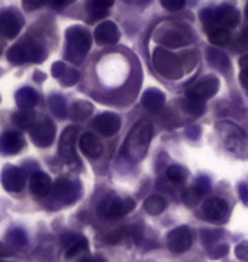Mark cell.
<instances>
[{"label":"cell","mask_w":248,"mask_h":262,"mask_svg":"<svg viewBox=\"0 0 248 262\" xmlns=\"http://www.w3.org/2000/svg\"><path fill=\"white\" fill-rule=\"evenodd\" d=\"M92 113H94L92 104L87 102V101H78V102L73 104V107H72V116L75 119H78V121L87 119Z\"/></svg>","instance_id":"f1b7e54d"},{"label":"cell","mask_w":248,"mask_h":262,"mask_svg":"<svg viewBox=\"0 0 248 262\" xmlns=\"http://www.w3.org/2000/svg\"><path fill=\"white\" fill-rule=\"evenodd\" d=\"M26 141L19 131H5L0 136V151L5 155H15L24 148Z\"/></svg>","instance_id":"ac0fdd59"},{"label":"cell","mask_w":248,"mask_h":262,"mask_svg":"<svg viewBox=\"0 0 248 262\" xmlns=\"http://www.w3.org/2000/svg\"><path fill=\"white\" fill-rule=\"evenodd\" d=\"M209 189H211L209 181L206 179V177H200V179H197V182L192 187H189V189L184 191V194H182L184 203H186L187 206H196V204L200 201V199H202V196Z\"/></svg>","instance_id":"44dd1931"},{"label":"cell","mask_w":248,"mask_h":262,"mask_svg":"<svg viewBox=\"0 0 248 262\" xmlns=\"http://www.w3.org/2000/svg\"><path fill=\"white\" fill-rule=\"evenodd\" d=\"M7 242L12 244L14 247H24V245L28 244V235H26L24 230L12 228L7 232Z\"/></svg>","instance_id":"d6a6232c"},{"label":"cell","mask_w":248,"mask_h":262,"mask_svg":"<svg viewBox=\"0 0 248 262\" xmlns=\"http://www.w3.org/2000/svg\"><path fill=\"white\" fill-rule=\"evenodd\" d=\"M80 262H105L102 257H97V255H94V257H85V259H82Z\"/></svg>","instance_id":"7dc6e473"},{"label":"cell","mask_w":248,"mask_h":262,"mask_svg":"<svg viewBox=\"0 0 248 262\" xmlns=\"http://www.w3.org/2000/svg\"><path fill=\"white\" fill-rule=\"evenodd\" d=\"M72 2H75V0H50L51 7H55V9H63L65 5H70Z\"/></svg>","instance_id":"ee69618b"},{"label":"cell","mask_w":248,"mask_h":262,"mask_svg":"<svg viewBox=\"0 0 248 262\" xmlns=\"http://www.w3.org/2000/svg\"><path fill=\"white\" fill-rule=\"evenodd\" d=\"M182 107L186 109L189 114H192V116H199V114L204 113V102L197 101V99H192V97H187L186 101H182Z\"/></svg>","instance_id":"836d02e7"},{"label":"cell","mask_w":248,"mask_h":262,"mask_svg":"<svg viewBox=\"0 0 248 262\" xmlns=\"http://www.w3.org/2000/svg\"><path fill=\"white\" fill-rule=\"evenodd\" d=\"M34 77H36V80H44V73H41V72H36L34 73Z\"/></svg>","instance_id":"681fc988"},{"label":"cell","mask_w":248,"mask_h":262,"mask_svg":"<svg viewBox=\"0 0 248 262\" xmlns=\"http://www.w3.org/2000/svg\"><path fill=\"white\" fill-rule=\"evenodd\" d=\"M187 136H191V138H197L199 136V128L197 126H192L187 129Z\"/></svg>","instance_id":"bcb514c9"},{"label":"cell","mask_w":248,"mask_h":262,"mask_svg":"<svg viewBox=\"0 0 248 262\" xmlns=\"http://www.w3.org/2000/svg\"><path fill=\"white\" fill-rule=\"evenodd\" d=\"M61 244L65 247V255L68 259L75 257V255H80V254H85L88 250V244L87 240L78 233H73V232H68L61 237Z\"/></svg>","instance_id":"2e32d148"},{"label":"cell","mask_w":248,"mask_h":262,"mask_svg":"<svg viewBox=\"0 0 248 262\" xmlns=\"http://www.w3.org/2000/svg\"><path fill=\"white\" fill-rule=\"evenodd\" d=\"M66 60L73 65L82 63L83 58L87 56L88 50L92 45V36L87 29L80 28V26H73L66 31Z\"/></svg>","instance_id":"7a4b0ae2"},{"label":"cell","mask_w":248,"mask_h":262,"mask_svg":"<svg viewBox=\"0 0 248 262\" xmlns=\"http://www.w3.org/2000/svg\"><path fill=\"white\" fill-rule=\"evenodd\" d=\"M22 28V19L14 10H4L0 12V34L4 38H15Z\"/></svg>","instance_id":"5bb4252c"},{"label":"cell","mask_w":248,"mask_h":262,"mask_svg":"<svg viewBox=\"0 0 248 262\" xmlns=\"http://www.w3.org/2000/svg\"><path fill=\"white\" fill-rule=\"evenodd\" d=\"M15 102L19 104L20 109H26V111H29V109H33L34 106H38L39 96H38V92H36L34 89L24 87V89H20L17 94H15Z\"/></svg>","instance_id":"484cf974"},{"label":"cell","mask_w":248,"mask_h":262,"mask_svg":"<svg viewBox=\"0 0 248 262\" xmlns=\"http://www.w3.org/2000/svg\"><path fill=\"white\" fill-rule=\"evenodd\" d=\"M80 150L85 154L88 159H97L102 154V143L94 133H85L80 138Z\"/></svg>","instance_id":"cb8c5ba5"},{"label":"cell","mask_w":248,"mask_h":262,"mask_svg":"<svg viewBox=\"0 0 248 262\" xmlns=\"http://www.w3.org/2000/svg\"><path fill=\"white\" fill-rule=\"evenodd\" d=\"M29 186H31V192H33L36 198H44L51 192L53 182L50 179V176H46L44 172L36 170L33 177H31Z\"/></svg>","instance_id":"603a6c76"},{"label":"cell","mask_w":248,"mask_h":262,"mask_svg":"<svg viewBox=\"0 0 248 262\" xmlns=\"http://www.w3.org/2000/svg\"><path fill=\"white\" fill-rule=\"evenodd\" d=\"M141 102H143V106L148 109V111L158 113L165 106V96H163L160 91H156V89H148V91L143 94Z\"/></svg>","instance_id":"d4e9b609"},{"label":"cell","mask_w":248,"mask_h":262,"mask_svg":"<svg viewBox=\"0 0 248 262\" xmlns=\"http://www.w3.org/2000/svg\"><path fill=\"white\" fill-rule=\"evenodd\" d=\"M50 194L53 199H56L60 203H73L78 198V194H80V186L75 181L61 177V179L53 182Z\"/></svg>","instance_id":"ba28073f"},{"label":"cell","mask_w":248,"mask_h":262,"mask_svg":"<svg viewBox=\"0 0 248 262\" xmlns=\"http://www.w3.org/2000/svg\"><path fill=\"white\" fill-rule=\"evenodd\" d=\"M162 5L170 12H175V10H181L184 5H186V0H160Z\"/></svg>","instance_id":"74e56055"},{"label":"cell","mask_w":248,"mask_h":262,"mask_svg":"<svg viewBox=\"0 0 248 262\" xmlns=\"http://www.w3.org/2000/svg\"><path fill=\"white\" fill-rule=\"evenodd\" d=\"M208 61L211 65H213L214 68H218V70L221 72H226L230 68V60L228 56H226L221 50H209L208 51Z\"/></svg>","instance_id":"83f0119b"},{"label":"cell","mask_w":248,"mask_h":262,"mask_svg":"<svg viewBox=\"0 0 248 262\" xmlns=\"http://www.w3.org/2000/svg\"><path fill=\"white\" fill-rule=\"evenodd\" d=\"M51 73H53V77L60 80L61 85H66V87L75 85V83L78 82V78H80V73H78L77 68L68 67V65L63 63V61H56V63H53Z\"/></svg>","instance_id":"d6986e66"},{"label":"cell","mask_w":248,"mask_h":262,"mask_svg":"<svg viewBox=\"0 0 248 262\" xmlns=\"http://www.w3.org/2000/svg\"><path fill=\"white\" fill-rule=\"evenodd\" d=\"M238 192H240L241 201H243L245 204H248V186L246 184H240L238 186Z\"/></svg>","instance_id":"f6af8a7d"},{"label":"cell","mask_w":248,"mask_h":262,"mask_svg":"<svg viewBox=\"0 0 248 262\" xmlns=\"http://www.w3.org/2000/svg\"><path fill=\"white\" fill-rule=\"evenodd\" d=\"M218 129H219L221 136H223L226 148L231 150L233 154H238V155L246 154L248 136L238 126H235V124H231V123H219Z\"/></svg>","instance_id":"52a82bcc"},{"label":"cell","mask_w":248,"mask_h":262,"mask_svg":"<svg viewBox=\"0 0 248 262\" xmlns=\"http://www.w3.org/2000/svg\"><path fill=\"white\" fill-rule=\"evenodd\" d=\"M218 91H219V80L213 75H208V77L200 78L192 87L187 89V97L197 99V101L204 102L206 99L213 97Z\"/></svg>","instance_id":"30bf717a"},{"label":"cell","mask_w":248,"mask_h":262,"mask_svg":"<svg viewBox=\"0 0 248 262\" xmlns=\"http://www.w3.org/2000/svg\"><path fill=\"white\" fill-rule=\"evenodd\" d=\"M94 38L99 45H116L119 41V29L110 20H104L96 28Z\"/></svg>","instance_id":"ffe728a7"},{"label":"cell","mask_w":248,"mask_h":262,"mask_svg":"<svg viewBox=\"0 0 248 262\" xmlns=\"http://www.w3.org/2000/svg\"><path fill=\"white\" fill-rule=\"evenodd\" d=\"M48 2V0H22V5L26 10H38L39 7H43V5Z\"/></svg>","instance_id":"f35d334b"},{"label":"cell","mask_w":248,"mask_h":262,"mask_svg":"<svg viewBox=\"0 0 248 262\" xmlns=\"http://www.w3.org/2000/svg\"><path fill=\"white\" fill-rule=\"evenodd\" d=\"M56 136V128H55V123L51 119H39L38 123H34L31 126V138L38 146L41 148H46L53 143Z\"/></svg>","instance_id":"9c48e42d"},{"label":"cell","mask_w":248,"mask_h":262,"mask_svg":"<svg viewBox=\"0 0 248 262\" xmlns=\"http://www.w3.org/2000/svg\"><path fill=\"white\" fill-rule=\"evenodd\" d=\"M126 2H129V4H140V5H143L146 2H150V0H126Z\"/></svg>","instance_id":"c3c4849f"},{"label":"cell","mask_w":248,"mask_h":262,"mask_svg":"<svg viewBox=\"0 0 248 262\" xmlns=\"http://www.w3.org/2000/svg\"><path fill=\"white\" fill-rule=\"evenodd\" d=\"M112 4H114V0H91V5H96V7L105 9V10H109V7Z\"/></svg>","instance_id":"7bdbcfd3"},{"label":"cell","mask_w":248,"mask_h":262,"mask_svg":"<svg viewBox=\"0 0 248 262\" xmlns=\"http://www.w3.org/2000/svg\"><path fill=\"white\" fill-rule=\"evenodd\" d=\"M167 245L172 252L182 254L187 252L192 245V233L187 227H177L173 228L167 237Z\"/></svg>","instance_id":"7c38bea8"},{"label":"cell","mask_w":248,"mask_h":262,"mask_svg":"<svg viewBox=\"0 0 248 262\" xmlns=\"http://www.w3.org/2000/svg\"><path fill=\"white\" fill-rule=\"evenodd\" d=\"M238 23H240V14L235 7H231V5H221V7L214 9L213 29H216V28L230 29V28L238 26Z\"/></svg>","instance_id":"9a60e30c"},{"label":"cell","mask_w":248,"mask_h":262,"mask_svg":"<svg viewBox=\"0 0 248 262\" xmlns=\"http://www.w3.org/2000/svg\"><path fill=\"white\" fill-rule=\"evenodd\" d=\"M14 123H15V126L20 129L31 128L33 126V114L29 111H26V109H20L19 113L14 114Z\"/></svg>","instance_id":"e575fe53"},{"label":"cell","mask_w":248,"mask_h":262,"mask_svg":"<svg viewBox=\"0 0 248 262\" xmlns=\"http://www.w3.org/2000/svg\"><path fill=\"white\" fill-rule=\"evenodd\" d=\"M92 126L96 131H99L100 135L112 136L118 133L121 128V119L118 114H114V113H104V114H99V116L94 119Z\"/></svg>","instance_id":"e0dca14e"},{"label":"cell","mask_w":248,"mask_h":262,"mask_svg":"<svg viewBox=\"0 0 248 262\" xmlns=\"http://www.w3.org/2000/svg\"><path fill=\"white\" fill-rule=\"evenodd\" d=\"M246 17H248V4H246Z\"/></svg>","instance_id":"f907efd6"},{"label":"cell","mask_w":248,"mask_h":262,"mask_svg":"<svg viewBox=\"0 0 248 262\" xmlns=\"http://www.w3.org/2000/svg\"><path fill=\"white\" fill-rule=\"evenodd\" d=\"M209 41L214 46H224L230 43V31L224 28H216L209 31Z\"/></svg>","instance_id":"f546056e"},{"label":"cell","mask_w":248,"mask_h":262,"mask_svg":"<svg viewBox=\"0 0 248 262\" xmlns=\"http://www.w3.org/2000/svg\"><path fill=\"white\" fill-rule=\"evenodd\" d=\"M165 208H167V201H165V198H163V196L153 194V196L145 199V211L148 214H153V216L160 214Z\"/></svg>","instance_id":"4316f807"},{"label":"cell","mask_w":248,"mask_h":262,"mask_svg":"<svg viewBox=\"0 0 248 262\" xmlns=\"http://www.w3.org/2000/svg\"><path fill=\"white\" fill-rule=\"evenodd\" d=\"M134 208V201L129 198H119V196H109L99 204L97 213L99 216L107 220H118L124 214H128Z\"/></svg>","instance_id":"8992f818"},{"label":"cell","mask_w":248,"mask_h":262,"mask_svg":"<svg viewBox=\"0 0 248 262\" xmlns=\"http://www.w3.org/2000/svg\"><path fill=\"white\" fill-rule=\"evenodd\" d=\"M88 10H91V17H94V19H100V17H104V15L109 12V10H105V9H99V7H96V5H91V4H88Z\"/></svg>","instance_id":"ab89813d"},{"label":"cell","mask_w":248,"mask_h":262,"mask_svg":"<svg viewBox=\"0 0 248 262\" xmlns=\"http://www.w3.org/2000/svg\"><path fill=\"white\" fill-rule=\"evenodd\" d=\"M46 51L38 41L26 39L20 43L14 45L12 48L7 51L9 61H12L14 65H22V63H38V61L44 60Z\"/></svg>","instance_id":"3957f363"},{"label":"cell","mask_w":248,"mask_h":262,"mask_svg":"<svg viewBox=\"0 0 248 262\" xmlns=\"http://www.w3.org/2000/svg\"><path fill=\"white\" fill-rule=\"evenodd\" d=\"M240 83L248 94V53L240 58Z\"/></svg>","instance_id":"d590c367"},{"label":"cell","mask_w":248,"mask_h":262,"mask_svg":"<svg viewBox=\"0 0 248 262\" xmlns=\"http://www.w3.org/2000/svg\"><path fill=\"white\" fill-rule=\"evenodd\" d=\"M48 102H50L51 113L55 114L56 118L61 119V118L66 116V102H65V99H63L61 96H58V94H53Z\"/></svg>","instance_id":"4dcf8cb0"},{"label":"cell","mask_w":248,"mask_h":262,"mask_svg":"<svg viewBox=\"0 0 248 262\" xmlns=\"http://www.w3.org/2000/svg\"><path fill=\"white\" fill-rule=\"evenodd\" d=\"M153 136V126L150 121L141 119L131 128L129 135L124 141V155L129 160H141L148 151L150 141Z\"/></svg>","instance_id":"6da1fadb"},{"label":"cell","mask_w":248,"mask_h":262,"mask_svg":"<svg viewBox=\"0 0 248 262\" xmlns=\"http://www.w3.org/2000/svg\"><path fill=\"white\" fill-rule=\"evenodd\" d=\"M235 254H236V257H240V259H243V260H248V244L246 242L240 244L238 247H236Z\"/></svg>","instance_id":"60d3db41"},{"label":"cell","mask_w":248,"mask_h":262,"mask_svg":"<svg viewBox=\"0 0 248 262\" xmlns=\"http://www.w3.org/2000/svg\"><path fill=\"white\" fill-rule=\"evenodd\" d=\"M226 252H228V247L221 244V245H218L216 249L211 250V257H213V259H219V257H223V255H224Z\"/></svg>","instance_id":"b9f144b4"},{"label":"cell","mask_w":248,"mask_h":262,"mask_svg":"<svg viewBox=\"0 0 248 262\" xmlns=\"http://www.w3.org/2000/svg\"><path fill=\"white\" fill-rule=\"evenodd\" d=\"M153 67L162 77L168 78V80H178L184 75L181 58L165 48H156L153 51Z\"/></svg>","instance_id":"277c9868"},{"label":"cell","mask_w":248,"mask_h":262,"mask_svg":"<svg viewBox=\"0 0 248 262\" xmlns=\"http://www.w3.org/2000/svg\"><path fill=\"white\" fill-rule=\"evenodd\" d=\"M156 39L168 48H178V46H184L187 43V36L175 28H163L160 34H156Z\"/></svg>","instance_id":"7402d4cb"},{"label":"cell","mask_w":248,"mask_h":262,"mask_svg":"<svg viewBox=\"0 0 248 262\" xmlns=\"http://www.w3.org/2000/svg\"><path fill=\"white\" fill-rule=\"evenodd\" d=\"M202 213H204V218L209 220L213 223H221L228 218V213H230V208H228V203L221 198H209L206 199L204 204H202Z\"/></svg>","instance_id":"8fae6325"},{"label":"cell","mask_w":248,"mask_h":262,"mask_svg":"<svg viewBox=\"0 0 248 262\" xmlns=\"http://www.w3.org/2000/svg\"><path fill=\"white\" fill-rule=\"evenodd\" d=\"M2 186L9 192H20L26 186V172L19 167L7 165L2 172Z\"/></svg>","instance_id":"4fadbf2b"},{"label":"cell","mask_w":248,"mask_h":262,"mask_svg":"<svg viewBox=\"0 0 248 262\" xmlns=\"http://www.w3.org/2000/svg\"><path fill=\"white\" fill-rule=\"evenodd\" d=\"M77 138H78V128L68 126L63 129L61 138H60V146H58L61 160L65 162L68 167H72V169H78V167H80V160H78L77 150H75Z\"/></svg>","instance_id":"5b68a950"},{"label":"cell","mask_w":248,"mask_h":262,"mask_svg":"<svg viewBox=\"0 0 248 262\" xmlns=\"http://www.w3.org/2000/svg\"><path fill=\"white\" fill-rule=\"evenodd\" d=\"M181 61H182V67H184V72H191L194 67H196V63H197V55L196 53H186L181 58Z\"/></svg>","instance_id":"8d00e7d4"},{"label":"cell","mask_w":248,"mask_h":262,"mask_svg":"<svg viewBox=\"0 0 248 262\" xmlns=\"http://www.w3.org/2000/svg\"><path fill=\"white\" fill-rule=\"evenodd\" d=\"M167 179L173 184H181L187 179V170L182 165H170L167 169Z\"/></svg>","instance_id":"1f68e13d"}]
</instances>
